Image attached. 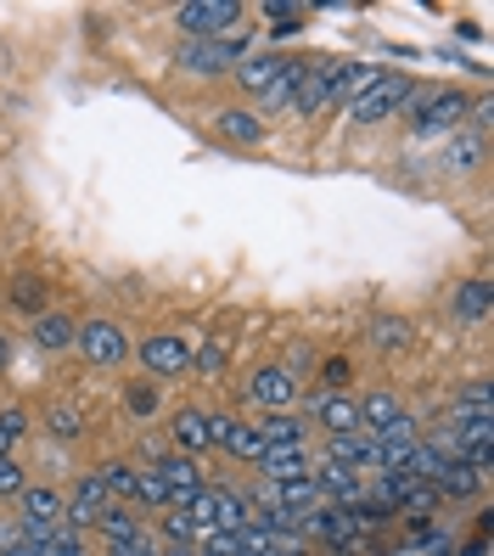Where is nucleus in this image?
Listing matches in <instances>:
<instances>
[{
    "label": "nucleus",
    "mask_w": 494,
    "mask_h": 556,
    "mask_svg": "<svg viewBox=\"0 0 494 556\" xmlns=\"http://www.w3.org/2000/svg\"><path fill=\"white\" fill-rule=\"evenodd\" d=\"M214 129H219L225 141H237V147H258V141L270 136L265 118L248 113V108H219V113H214Z\"/></svg>",
    "instance_id": "16"
},
{
    "label": "nucleus",
    "mask_w": 494,
    "mask_h": 556,
    "mask_svg": "<svg viewBox=\"0 0 494 556\" xmlns=\"http://www.w3.org/2000/svg\"><path fill=\"white\" fill-rule=\"evenodd\" d=\"M163 483H169V495H175V506H186L191 495H197V489H203V472H197V462H191V455H163V462L152 467Z\"/></svg>",
    "instance_id": "14"
},
{
    "label": "nucleus",
    "mask_w": 494,
    "mask_h": 556,
    "mask_svg": "<svg viewBox=\"0 0 494 556\" xmlns=\"http://www.w3.org/2000/svg\"><path fill=\"white\" fill-rule=\"evenodd\" d=\"M191 343L180 338V332H152V338H141V366L152 371V377H186L191 371Z\"/></svg>",
    "instance_id": "7"
},
{
    "label": "nucleus",
    "mask_w": 494,
    "mask_h": 556,
    "mask_svg": "<svg viewBox=\"0 0 494 556\" xmlns=\"http://www.w3.org/2000/svg\"><path fill=\"white\" fill-rule=\"evenodd\" d=\"M270 23V35H292V28L304 23V7H292V0H270V7H258Z\"/></svg>",
    "instance_id": "36"
},
{
    "label": "nucleus",
    "mask_w": 494,
    "mask_h": 556,
    "mask_svg": "<svg viewBox=\"0 0 494 556\" xmlns=\"http://www.w3.org/2000/svg\"><path fill=\"white\" fill-rule=\"evenodd\" d=\"M96 478H102V489H107V495L124 506V501H136V478H141V467H129V462H107Z\"/></svg>",
    "instance_id": "30"
},
{
    "label": "nucleus",
    "mask_w": 494,
    "mask_h": 556,
    "mask_svg": "<svg viewBox=\"0 0 494 556\" xmlns=\"http://www.w3.org/2000/svg\"><path fill=\"white\" fill-rule=\"evenodd\" d=\"M175 23H180L186 40H225V35H237L242 7L237 0H186L175 12Z\"/></svg>",
    "instance_id": "3"
},
{
    "label": "nucleus",
    "mask_w": 494,
    "mask_h": 556,
    "mask_svg": "<svg viewBox=\"0 0 494 556\" xmlns=\"http://www.w3.org/2000/svg\"><path fill=\"white\" fill-rule=\"evenodd\" d=\"M169 439H175V455H203V450H214V444H208V410H197V405L175 410Z\"/></svg>",
    "instance_id": "13"
},
{
    "label": "nucleus",
    "mask_w": 494,
    "mask_h": 556,
    "mask_svg": "<svg viewBox=\"0 0 494 556\" xmlns=\"http://www.w3.org/2000/svg\"><path fill=\"white\" fill-rule=\"evenodd\" d=\"M416 90H421V85H416L410 74H388V68H382V74L349 102V118H354V124H382V118L400 113Z\"/></svg>",
    "instance_id": "2"
},
{
    "label": "nucleus",
    "mask_w": 494,
    "mask_h": 556,
    "mask_svg": "<svg viewBox=\"0 0 494 556\" xmlns=\"http://www.w3.org/2000/svg\"><path fill=\"white\" fill-rule=\"evenodd\" d=\"M258 439H265V450L309 444V421H304V416H292V410H270L265 421H258Z\"/></svg>",
    "instance_id": "18"
},
{
    "label": "nucleus",
    "mask_w": 494,
    "mask_h": 556,
    "mask_svg": "<svg viewBox=\"0 0 494 556\" xmlns=\"http://www.w3.org/2000/svg\"><path fill=\"white\" fill-rule=\"evenodd\" d=\"M46 299H51V292H46L40 276H12L7 281V304L23 309V315H46Z\"/></svg>",
    "instance_id": "25"
},
{
    "label": "nucleus",
    "mask_w": 494,
    "mask_h": 556,
    "mask_svg": "<svg viewBox=\"0 0 494 556\" xmlns=\"http://www.w3.org/2000/svg\"><path fill=\"white\" fill-rule=\"evenodd\" d=\"M416 343V326L405 320V315H377L371 320V349H382V354H405Z\"/></svg>",
    "instance_id": "22"
},
{
    "label": "nucleus",
    "mask_w": 494,
    "mask_h": 556,
    "mask_svg": "<svg viewBox=\"0 0 494 556\" xmlns=\"http://www.w3.org/2000/svg\"><path fill=\"white\" fill-rule=\"evenodd\" d=\"M449 416H494V410H489V377H472L467 388H460Z\"/></svg>",
    "instance_id": "33"
},
{
    "label": "nucleus",
    "mask_w": 494,
    "mask_h": 556,
    "mask_svg": "<svg viewBox=\"0 0 494 556\" xmlns=\"http://www.w3.org/2000/svg\"><path fill=\"white\" fill-rule=\"evenodd\" d=\"M23 439H28V410L7 405V410H0V455H12Z\"/></svg>",
    "instance_id": "35"
},
{
    "label": "nucleus",
    "mask_w": 494,
    "mask_h": 556,
    "mask_svg": "<svg viewBox=\"0 0 494 556\" xmlns=\"http://www.w3.org/2000/svg\"><path fill=\"white\" fill-rule=\"evenodd\" d=\"M35 343H40L46 354H68V349H74V320L56 315V309L35 315Z\"/></svg>",
    "instance_id": "24"
},
{
    "label": "nucleus",
    "mask_w": 494,
    "mask_h": 556,
    "mask_svg": "<svg viewBox=\"0 0 494 556\" xmlns=\"http://www.w3.org/2000/svg\"><path fill=\"white\" fill-rule=\"evenodd\" d=\"M191 556H197V551H191Z\"/></svg>",
    "instance_id": "41"
},
{
    "label": "nucleus",
    "mask_w": 494,
    "mask_h": 556,
    "mask_svg": "<svg viewBox=\"0 0 494 556\" xmlns=\"http://www.w3.org/2000/svg\"><path fill=\"white\" fill-rule=\"evenodd\" d=\"M113 506V495H107V489H102V478H96V472H85L79 483H74V495H68V506H62V522H68V529H96V517H102Z\"/></svg>",
    "instance_id": "9"
},
{
    "label": "nucleus",
    "mask_w": 494,
    "mask_h": 556,
    "mask_svg": "<svg viewBox=\"0 0 494 556\" xmlns=\"http://www.w3.org/2000/svg\"><path fill=\"white\" fill-rule=\"evenodd\" d=\"M359 405V433H382L388 421H400L405 416V405L388 394V388H377V394H366V400H354Z\"/></svg>",
    "instance_id": "21"
},
{
    "label": "nucleus",
    "mask_w": 494,
    "mask_h": 556,
    "mask_svg": "<svg viewBox=\"0 0 494 556\" xmlns=\"http://www.w3.org/2000/svg\"><path fill=\"white\" fill-rule=\"evenodd\" d=\"M242 56H248V35L237 28V35H225V40H186L175 51V68L191 74V79H219V74L237 68Z\"/></svg>",
    "instance_id": "1"
},
{
    "label": "nucleus",
    "mask_w": 494,
    "mask_h": 556,
    "mask_svg": "<svg viewBox=\"0 0 494 556\" xmlns=\"http://www.w3.org/2000/svg\"><path fill=\"white\" fill-rule=\"evenodd\" d=\"M157 540L169 545V551H191L197 545V522L180 506H169V517H157Z\"/></svg>",
    "instance_id": "29"
},
{
    "label": "nucleus",
    "mask_w": 494,
    "mask_h": 556,
    "mask_svg": "<svg viewBox=\"0 0 494 556\" xmlns=\"http://www.w3.org/2000/svg\"><path fill=\"white\" fill-rule=\"evenodd\" d=\"M354 377V366H349V359H326V382H332V388H326V394H343V382Z\"/></svg>",
    "instance_id": "39"
},
{
    "label": "nucleus",
    "mask_w": 494,
    "mask_h": 556,
    "mask_svg": "<svg viewBox=\"0 0 494 556\" xmlns=\"http://www.w3.org/2000/svg\"><path fill=\"white\" fill-rule=\"evenodd\" d=\"M326 462H338V467H349V472H388V462H382V444L371 439V433H343V439H326Z\"/></svg>",
    "instance_id": "8"
},
{
    "label": "nucleus",
    "mask_w": 494,
    "mask_h": 556,
    "mask_svg": "<svg viewBox=\"0 0 494 556\" xmlns=\"http://www.w3.org/2000/svg\"><path fill=\"white\" fill-rule=\"evenodd\" d=\"M96 529H102V540H107V551H124V545H136V540H147V522L129 511V506H107L102 517H96Z\"/></svg>",
    "instance_id": "17"
},
{
    "label": "nucleus",
    "mask_w": 494,
    "mask_h": 556,
    "mask_svg": "<svg viewBox=\"0 0 494 556\" xmlns=\"http://www.w3.org/2000/svg\"><path fill=\"white\" fill-rule=\"evenodd\" d=\"M304 68H309V56H287V62H281V79L258 96V102H265V113H287V108H292V90H299Z\"/></svg>",
    "instance_id": "23"
},
{
    "label": "nucleus",
    "mask_w": 494,
    "mask_h": 556,
    "mask_svg": "<svg viewBox=\"0 0 494 556\" xmlns=\"http://www.w3.org/2000/svg\"><path fill=\"white\" fill-rule=\"evenodd\" d=\"M281 62H287V56H276V51H248V56L237 62V68H230V74H237V85H242V90L265 96V90L281 79Z\"/></svg>",
    "instance_id": "15"
},
{
    "label": "nucleus",
    "mask_w": 494,
    "mask_h": 556,
    "mask_svg": "<svg viewBox=\"0 0 494 556\" xmlns=\"http://www.w3.org/2000/svg\"><path fill=\"white\" fill-rule=\"evenodd\" d=\"M136 506H152V511H169V506H175L169 483H163L152 467H141V478H136Z\"/></svg>",
    "instance_id": "32"
},
{
    "label": "nucleus",
    "mask_w": 494,
    "mask_h": 556,
    "mask_svg": "<svg viewBox=\"0 0 494 556\" xmlns=\"http://www.w3.org/2000/svg\"><path fill=\"white\" fill-rule=\"evenodd\" d=\"M433 489H439V501H467V495H478V478H472V467L467 462H444V472L433 478Z\"/></svg>",
    "instance_id": "26"
},
{
    "label": "nucleus",
    "mask_w": 494,
    "mask_h": 556,
    "mask_svg": "<svg viewBox=\"0 0 494 556\" xmlns=\"http://www.w3.org/2000/svg\"><path fill=\"white\" fill-rule=\"evenodd\" d=\"M74 349L85 354V366H124V354H129V338H124V326L118 320H85L74 326Z\"/></svg>",
    "instance_id": "4"
},
{
    "label": "nucleus",
    "mask_w": 494,
    "mask_h": 556,
    "mask_svg": "<svg viewBox=\"0 0 494 556\" xmlns=\"http://www.w3.org/2000/svg\"><path fill=\"white\" fill-rule=\"evenodd\" d=\"M28 489V478H23V467L12 462V455H0V501H17Z\"/></svg>",
    "instance_id": "37"
},
{
    "label": "nucleus",
    "mask_w": 494,
    "mask_h": 556,
    "mask_svg": "<svg viewBox=\"0 0 494 556\" xmlns=\"http://www.w3.org/2000/svg\"><path fill=\"white\" fill-rule=\"evenodd\" d=\"M248 400L265 416L270 410H292V405H299V371H292V366H258L253 382H248Z\"/></svg>",
    "instance_id": "6"
},
{
    "label": "nucleus",
    "mask_w": 494,
    "mask_h": 556,
    "mask_svg": "<svg viewBox=\"0 0 494 556\" xmlns=\"http://www.w3.org/2000/svg\"><path fill=\"white\" fill-rule=\"evenodd\" d=\"M191 371L219 377V371H225V343H219V338H208V343H203V354H191Z\"/></svg>",
    "instance_id": "38"
},
{
    "label": "nucleus",
    "mask_w": 494,
    "mask_h": 556,
    "mask_svg": "<svg viewBox=\"0 0 494 556\" xmlns=\"http://www.w3.org/2000/svg\"><path fill=\"white\" fill-rule=\"evenodd\" d=\"M265 483H292V478H309V444H287V450H265Z\"/></svg>",
    "instance_id": "19"
},
{
    "label": "nucleus",
    "mask_w": 494,
    "mask_h": 556,
    "mask_svg": "<svg viewBox=\"0 0 494 556\" xmlns=\"http://www.w3.org/2000/svg\"><path fill=\"white\" fill-rule=\"evenodd\" d=\"M320 108H332V62H309L299 90H292V108L287 113H320Z\"/></svg>",
    "instance_id": "12"
},
{
    "label": "nucleus",
    "mask_w": 494,
    "mask_h": 556,
    "mask_svg": "<svg viewBox=\"0 0 494 556\" xmlns=\"http://www.w3.org/2000/svg\"><path fill=\"white\" fill-rule=\"evenodd\" d=\"M124 410L136 421L157 416V382H124Z\"/></svg>",
    "instance_id": "34"
},
{
    "label": "nucleus",
    "mask_w": 494,
    "mask_h": 556,
    "mask_svg": "<svg viewBox=\"0 0 494 556\" xmlns=\"http://www.w3.org/2000/svg\"><path fill=\"white\" fill-rule=\"evenodd\" d=\"M494 309V287L478 276V281H460L455 292H449V315L455 320H483Z\"/></svg>",
    "instance_id": "20"
},
{
    "label": "nucleus",
    "mask_w": 494,
    "mask_h": 556,
    "mask_svg": "<svg viewBox=\"0 0 494 556\" xmlns=\"http://www.w3.org/2000/svg\"><path fill=\"white\" fill-rule=\"evenodd\" d=\"M17 506H23V522H40V529H62V506H68V495H62L56 483H28L23 495H17Z\"/></svg>",
    "instance_id": "11"
},
{
    "label": "nucleus",
    "mask_w": 494,
    "mask_h": 556,
    "mask_svg": "<svg viewBox=\"0 0 494 556\" xmlns=\"http://www.w3.org/2000/svg\"><path fill=\"white\" fill-rule=\"evenodd\" d=\"M410 124H416V136H439V129H449V136H455V129H460V118H467V96H460V90H433V96H410Z\"/></svg>",
    "instance_id": "5"
},
{
    "label": "nucleus",
    "mask_w": 494,
    "mask_h": 556,
    "mask_svg": "<svg viewBox=\"0 0 494 556\" xmlns=\"http://www.w3.org/2000/svg\"><path fill=\"white\" fill-rule=\"evenodd\" d=\"M46 433H51L56 444H79V439H85V410H79V405H51V410H46Z\"/></svg>",
    "instance_id": "28"
},
{
    "label": "nucleus",
    "mask_w": 494,
    "mask_h": 556,
    "mask_svg": "<svg viewBox=\"0 0 494 556\" xmlns=\"http://www.w3.org/2000/svg\"><path fill=\"white\" fill-rule=\"evenodd\" d=\"M12 354H17V349H12V338H7V332H0V371H7V366H12Z\"/></svg>",
    "instance_id": "40"
},
{
    "label": "nucleus",
    "mask_w": 494,
    "mask_h": 556,
    "mask_svg": "<svg viewBox=\"0 0 494 556\" xmlns=\"http://www.w3.org/2000/svg\"><path fill=\"white\" fill-rule=\"evenodd\" d=\"M225 450L237 455V462H265V439H258V428H248V421H237V428H230V439H225Z\"/></svg>",
    "instance_id": "31"
},
{
    "label": "nucleus",
    "mask_w": 494,
    "mask_h": 556,
    "mask_svg": "<svg viewBox=\"0 0 494 556\" xmlns=\"http://www.w3.org/2000/svg\"><path fill=\"white\" fill-rule=\"evenodd\" d=\"M309 421L326 439H343V433H359V405L354 394H309Z\"/></svg>",
    "instance_id": "10"
},
{
    "label": "nucleus",
    "mask_w": 494,
    "mask_h": 556,
    "mask_svg": "<svg viewBox=\"0 0 494 556\" xmlns=\"http://www.w3.org/2000/svg\"><path fill=\"white\" fill-rule=\"evenodd\" d=\"M444 163H449L455 175L478 169V163H483V136H472V129H455V136H449V147H444Z\"/></svg>",
    "instance_id": "27"
}]
</instances>
